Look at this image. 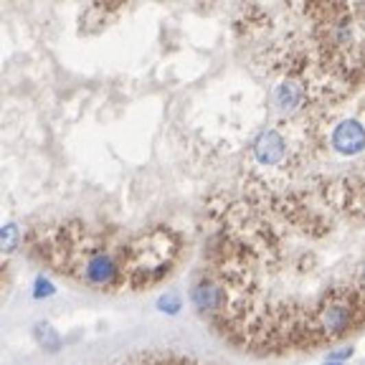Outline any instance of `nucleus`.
<instances>
[{
  "mask_svg": "<svg viewBox=\"0 0 365 365\" xmlns=\"http://www.w3.org/2000/svg\"><path fill=\"white\" fill-rule=\"evenodd\" d=\"M330 365H338V363H330ZM340 365H342V363H340Z\"/></svg>",
  "mask_w": 365,
  "mask_h": 365,
  "instance_id": "5",
  "label": "nucleus"
},
{
  "mask_svg": "<svg viewBox=\"0 0 365 365\" xmlns=\"http://www.w3.org/2000/svg\"><path fill=\"white\" fill-rule=\"evenodd\" d=\"M332 142L340 150L342 155H355L365 145V130L357 122H342L335 132H332Z\"/></svg>",
  "mask_w": 365,
  "mask_h": 365,
  "instance_id": "2",
  "label": "nucleus"
},
{
  "mask_svg": "<svg viewBox=\"0 0 365 365\" xmlns=\"http://www.w3.org/2000/svg\"><path fill=\"white\" fill-rule=\"evenodd\" d=\"M28 241L34 257L84 287L99 292L132 290L134 236L119 239L84 224H56L36 228Z\"/></svg>",
  "mask_w": 365,
  "mask_h": 365,
  "instance_id": "1",
  "label": "nucleus"
},
{
  "mask_svg": "<svg viewBox=\"0 0 365 365\" xmlns=\"http://www.w3.org/2000/svg\"><path fill=\"white\" fill-rule=\"evenodd\" d=\"M125 365H200V363H193L188 357H178V355H142Z\"/></svg>",
  "mask_w": 365,
  "mask_h": 365,
  "instance_id": "3",
  "label": "nucleus"
},
{
  "mask_svg": "<svg viewBox=\"0 0 365 365\" xmlns=\"http://www.w3.org/2000/svg\"><path fill=\"white\" fill-rule=\"evenodd\" d=\"M363 282H365V266H363Z\"/></svg>",
  "mask_w": 365,
  "mask_h": 365,
  "instance_id": "4",
  "label": "nucleus"
}]
</instances>
